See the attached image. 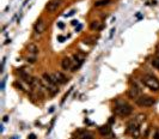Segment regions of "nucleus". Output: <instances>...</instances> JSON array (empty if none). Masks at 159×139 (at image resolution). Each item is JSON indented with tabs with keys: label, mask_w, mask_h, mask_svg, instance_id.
Instances as JSON below:
<instances>
[{
	"label": "nucleus",
	"mask_w": 159,
	"mask_h": 139,
	"mask_svg": "<svg viewBox=\"0 0 159 139\" xmlns=\"http://www.w3.org/2000/svg\"><path fill=\"white\" fill-rule=\"evenodd\" d=\"M114 111L121 116H128V115L132 114V111H133V107L128 103H126V102H120V101H118V102L116 103Z\"/></svg>",
	"instance_id": "1"
},
{
	"label": "nucleus",
	"mask_w": 159,
	"mask_h": 139,
	"mask_svg": "<svg viewBox=\"0 0 159 139\" xmlns=\"http://www.w3.org/2000/svg\"><path fill=\"white\" fill-rule=\"evenodd\" d=\"M141 82L146 85L150 90H152V91H159V80L154 77V75H152V74L144 75Z\"/></svg>",
	"instance_id": "2"
},
{
	"label": "nucleus",
	"mask_w": 159,
	"mask_h": 139,
	"mask_svg": "<svg viewBox=\"0 0 159 139\" xmlns=\"http://www.w3.org/2000/svg\"><path fill=\"white\" fill-rule=\"evenodd\" d=\"M135 102L140 107H152L155 103V99L153 97H151V96H142L141 95Z\"/></svg>",
	"instance_id": "3"
},
{
	"label": "nucleus",
	"mask_w": 159,
	"mask_h": 139,
	"mask_svg": "<svg viewBox=\"0 0 159 139\" xmlns=\"http://www.w3.org/2000/svg\"><path fill=\"white\" fill-rule=\"evenodd\" d=\"M140 96H141V90H140V87L136 86V85L132 86L130 89L127 91V97H128L129 99H134V101H136Z\"/></svg>",
	"instance_id": "4"
},
{
	"label": "nucleus",
	"mask_w": 159,
	"mask_h": 139,
	"mask_svg": "<svg viewBox=\"0 0 159 139\" xmlns=\"http://www.w3.org/2000/svg\"><path fill=\"white\" fill-rule=\"evenodd\" d=\"M60 3L61 0H50V1L47 4V11L50 12V13H53V12H55L58 10V7L60 6Z\"/></svg>",
	"instance_id": "5"
},
{
	"label": "nucleus",
	"mask_w": 159,
	"mask_h": 139,
	"mask_svg": "<svg viewBox=\"0 0 159 139\" xmlns=\"http://www.w3.org/2000/svg\"><path fill=\"white\" fill-rule=\"evenodd\" d=\"M139 125H140V123H139L136 120H130V121L127 123V132L132 134L134 131L139 130Z\"/></svg>",
	"instance_id": "6"
},
{
	"label": "nucleus",
	"mask_w": 159,
	"mask_h": 139,
	"mask_svg": "<svg viewBox=\"0 0 159 139\" xmlns=\"http://www.w3.org/2000/svg\"><path fill=\"white\" fill-rule=\"evenodd\" d=\"M61 67H62L63 71L71 70V68H72V60H71V58L65 56V58L61 60Z\"/></svg>",
	"instance_id": "7"
},
{
	"label": "nucleus",
	"mask_w": 159,
	"mask_h": 139,
	"mask_svg": "<svg viewBox=\"0 0 159 139\" xmlns=\"http://www.w3.org/2000/svg\"><path fill=\"white\" fill-rule=\"evenodd\" d=\"M34 31H35V34H38V35L44 31V22H43V19H38L37 20V23L35 24V27H34Z\"/></svg>",
	"instance_id": "8"
},
{
	"label": "nucleus",
	"mask_w": 159,
	"mask_h": 139,
	"mask_svg": "<svg viewBox=\"0 0 159 139\" xmlns=\"http://www.w3.org/2000/svg\"><path fill=\"white\" fill-rule=\"evenodd\" d=\"M26 49H28L29 54H31L32 56H36V55L38 54V47H37L35 43H30V44H28Z\"/></svg>",
	"instance_id": "9"
},
{
	"label": "nucleus",
	"mask_w": 159,
	"mask_h": 139,
	"mask_svg": "<svg viewBox=\"0 0 159 139\" xmlns=\"http://www.w3.org/2000/svg\"><path fill=\"white\" fill-rule=\"evenodd\" d=\"M99 133L103 135V137H107L108 134L111 133V130H110V126L109 125H104V126H101V127L98 128Z\"/></svg>",
	"instance_id": "10"
},
{
	"label": "nucleus",
	"mask_w": 159,
	"mask_h": 139,
	"mask_svg": "<svg viewBox=\"0 0 159 139\" xmlns=\"http://www.w3.org/2000/svg\"><path fill=\"white\" fill-rule=\"evenodd\" d=\"M90 29H91V30L98 31V30H102V29H103V25L101 24L99 20H94V22H91V24H90Z\"/></svg>",
	"instance_id": "11"
},
{
	"label": "nucleus",
	"mask_w": 159,
	"mask_h": 139,
	"mask_svg": "<svg viewBox=\"0 0 159 139\" xmlns=\"http://www.w3.org/2000/svg\"><path fill=\"white\" fill-rule=\"evenodd\" d=\"M55 75H56V78L59 80V84H65V83L68 82V78L66 77L62 72H55Z\"/></svg>",
	"instance_id": "12"
},
{
	"label": "nucleus",
	"mask_w": 159,
	"mask_h": 139,
	"mask_svg": "<svg viewBox=\"0 0 159 139\" xmlns=\"http://www.w3.org/2000/svg\"><path fill=\"white\" fill-rule=\"evenodd\" d=\"M78 134H79V139H94L92 134L87 131H78Z\"/></svg>",
	"instance_id": "13"
},
{
	"label": "nucleus",
	"mask_w": 159,
	"mask_h": 139,
	"mask_svg": "<svg viewBox=\"0 0 159 139\" xmlns=\"http://www.w3.org/2000/svg\"><path fill=\"white\" fill-rule=\"evenodd\" d=\"M151 64H152V66L155 68V70H158L159 71V54H155V56L152 59V61H151Z\"/></svg>",
	"instance_id": "14"
},
{
	"label": "nucleus",
	"mask_w": 159,
	"mask_h": 139,
	"mask_svg": "<svg viewBox=\"0 0 159 139\" xmlns=\"http://www.w3.org/2000/svg\"><path fill=\"white\" fill-rule=\"evenodd\" d=\"M111 3V0H98V1L95 3L96 7H101V6H105V5H109Z\"/></svg>",
	"instance_id": "15"
},
{
	"label": "nucleus",
	"mask_w": 159,
	"mask_h": 139,
	"mask_svg": "<svg viewBox=\"0 0 159 139\" xmlns=\"http://www.w3.org/2000/svg\"><path fill=\"white\" fill-rule=\"evenodd\" d=\"M139 123H142L145 120H146V115H145V114H139L138 116H136V119H135Z\"/></svg>",
	"instance_id": "16"
},
{
	"label": "nucleus",
	"mask_w": 159,
	"mask_h": 139,
	"mask_svg": "<svg viewBox=\"0 0 159 139\" xmlns=\"http://www.w3.org/2000/svg\"><path fill=\"white\" fill-rule=\"evenodd\" d=\"M15 86L17 87V89H18V90H20V91H25V89H24V86H23V85H22V84H20V83L18 82V80H17V82H15Z\"/></svg>",
	"instance_id": "17"
},
{
	"label": "nucleus",
	"mask_w": 159,
	"mask_h": 139,
	"mask_svg": "<svg viewBox=\"0 0 159 139\" xmlns=\"http://www.w3.org/2000/svg\"><path fill=\"white\" fill-rule=\"evenodd\" d=\"M139 137H140V130H136V131H134L133 133H132V138L138 139Z\"/></svg>",
	"instance_id": "18"
},
{
	"label": "nucleus",
	"mask_w": 159,
	"mask_h": 139,
	"mask_svg": "<svg viewBox=\"0 0 159 139\" xmlns=\"http://www.w3.org/2000/svg\"><path fill=\"white\" fill-rule=\"evenodd\" d=\"M26 61H28L29 62V64H35V62H36V56H28V59H26Z\"/></svg>",
	"instance_id": "19"
},
{
	"label": "nucleus",
	"mask_w": 159,
	"mask_h": 139,
	"mask_svg": "<svg viewBox=\"0 0 159 139\" xmlns=\"http://www.w3.org/2000/svg\"><path fill=\"white\" fill-rule=\"evenodd\" d=\"M115 31H116V29H115V28H113V29H111V31H110V35H109V39H113V36H114Z\"/></svg>",
	"instance_id": "20"
},
{
	"label": "nucleus",
	"mask_w": 159,
	"mask_h": 139,
	"mask_svg": "<svg viewBox=\"0 0 159 139\" xmlns=\"http://www.w3.org/2000/svg\"><path fill=\"white\" fill-rule=\"evenodd\" d=\"M153 139H159V130L154 133V135H153Z\"/></svg>",
	"instance_id": "21"
},
{
	"label": "nucleus",
	"mask_w": 159,
	"mask_h": 139,
	"mask_svg": "<svg viewBox=\"0 0 159 139\" xmlns=\"http://www.w3.org/2000/svg\"><path fill=\"white\" fill-rule=\"evenodd\" d=\"M74 13H75V10H72L68 15H66V17H70V16H72V15H74Z\"/></svg>",
	"instance_id": "22"
},
{
	"label": "nucleus",
	"mask_w": 159,
	"mask_h": 139,
	"mask_svg": "<svg viewBox=\"0 0 159 139\" xmlns=\"http://www.w3.org/2000/svg\"><path fill=\"white\" fill-rule=\"evenodd\" d=\"M28 139H36V135H35L34 133H31V134L28 137Z\"/></svg>",
	"instance_id": "23"
},
{
	"label": "nucleus",
	"mask_w": 159,
	"mask_h": 139,
	"mask_svg": "<svg viewBox=\"0 0 159 139\" xmlns=\"http://www.w3.org/2000/svg\"><path fill=\"white\" fill-rule=\"evenodd\" d=\"M114 122H115V118L113 116V118H110V119H109V123L111 125V123H114Z\"/></svg>",
	"instance_id": "24"
},
{
	"label": "nucleus",
	"mask_w": 159,
	"mask_h": 139,
	"mask_svg": "<svg viewBox=\"0 0 159 139\" xmlns=\"http://www.w3.org/2000/svg\"><path fill=\"white\" fill-rule=\"evenodd\" d=\"M58 27H59L60 29H62V28L65 27V24H63V23H58Z\"/></svg>",
	"instance_id": "25"
},
{
	"label": "nucleus",
	"mask_w": 159,
	"mask_h": 139,
	"mask_svg": "<svg viewBox=\"0 0 159 139\" xmlns=\"http://www.w3.org/2000/svg\"><path fill=\"white\" fill-rule=\"evenodd\" d=\"M59 41H60V42H63V41H65V37H63V36H59Z\"/></svg>",
	"instance_id": "26"
},
{
	"label": "nucleus",
	"mask_w": 159,
	"mask_h": 139,
	"mask_svg": "<svg viewBox=\"0 0 159 139\" xmlns=\"http://www.w3.org/2000/svg\"><path fill=\"white\" fill-rule=\"evenodd\" d=\"M155 54H159V44H158L157 48H155Z\"/></svg>",
	"instance_id": "27"
},
{
	"label": "nucleus",
	"mask_w": 159,
	"mask_h": 139,
	"mask_svg": "<svg viewBox=\"0 0 159 139\" xmlns=\"http://www.w3.org/2000/svg\"><path fill=\"white\" fill-rule=\"evenodd\" d=\"M72 24H73V25H77V24H78V20L73 19V20H72Z\"/></svg>",
	"instance_id": "28"
},
{
	"label": "nucleus",
	"mask_w": 159,
	"mask_h": 139,
	"mask_svg": "<svg viewBox=\"0 0 159 139\" xmlns=\"http://www.w3.org/2000/svg\"><path fill=\"white\" fill-rule=\"evenodd\" d=\"M4 86H5V79H4L3 83H1V89H4Z\"/></svg>",
	"instance_id": "29"
},
{
	"label": "nucleus",
	"mask_w": 159,
	"mask_h": 139,
	"mask_svg": "<svg viewBox=\"0 0 159 139\" xmlns=\"http://www.w3.org/2000/svg\"><path fill=\"white\" fill-rule=\"evenodd\" d=\"M10 42H11V40H10V39H7V40L5 41V44H7V43H10Z\"/></svg>",
	"instance_id": "30"
},
{
	"label": "nucleus",
	"mask_w": 159,
	"mask_h": 139,
	"mask_svg": "<svg viewBox=\"0 0 159 139\" xmlns=\"http://www.w3.org/2000/svg\"><path fill=\"white\" fill-rule=\"evenodd\" d=\"M7 118H8V116H4V122H6V121H7V120H8V119H7Z\"/></svg>",
	"instance_id": "31"
}]
</instances>
